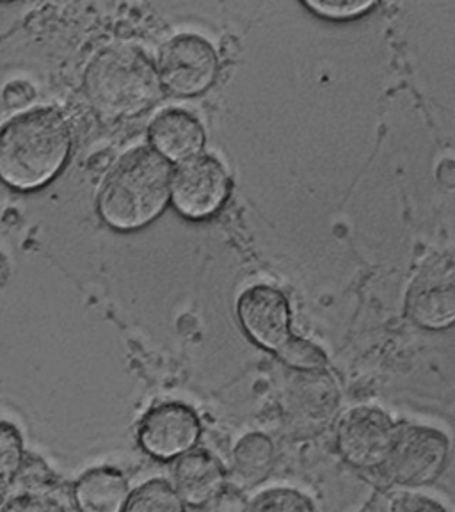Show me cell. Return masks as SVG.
Segmentation results:
<instances>
[{
  "mask_svg": "<svg viewBox=\"0 0 455 512\" xmlns=\"http://www.w3.org/2000/svg\"><path fill=\"white\" fill-rule=\"evenodd\" d=\"M72 150V132L48 107L20 112L0 127V180L18 191L48 184Z\"/></svg>",
  "mask_w": 455,
  "mask_h": 512,
  "instance_id": "obj_1",
  "label": "cell"
},
{
  "mask_svg": "<svg viewBox=\"0 0 455 512\" xmlns=\"http://www.w3.org/2000/svg\"><path fill=\"white\" fill-rule=\"evenodd\" d=\"M169 160L150 146L123 153L105 176L98 192V212L120 232H134L153 223L171 196Z\"/></svg>",
  "mask_w": 455,
  "mask_h": 512,
  "instance_id": "obj_2",
  "label": "cell"
},
{
  "mask_svg": "<svg viewBox=\"0 0 455 512\" xmlns=\"http://www.w3.org/2000/svg\"><path fill=\"white\" fill-rule=\"evenodd\" d=\"M84 89L98 114L109 120L132 118L157 102L159 70L141 48H105L88 64Z\"/></svg>",
  "mask_w": 455,
  "mask_h": 512,
  "instance_id": "obj_3",
  "label": "cell"
},
{
  "mask_svg": "<svg viewBox=\"0 0 455 512\" xmlns=\"http://www.w3.org/2000/svg\"><path fill=\"white\" fill-rule=\"evenodd\" d=\"M217 70L216 48L200 34H178L160 50V82L176 95L194 96L207 91L216 80Z\"/></svg>",
  "mask_w": 455,
  "mask_h": 512,
  "instance_id": "obj_4",
  "label": "cell"
},
{
  "mask_svg": "<svg viewBox=\"0 0 455 512\" xmlns=\"http://www.w3.org/2000/svg\"><path fill=\"white\" fill-rule=\"evenodd\" d=\"M230 192L223 162L208 153L184 160L171 178V200L184 217L200 221L214 216Z\"/></svg>",
  "mask_w": 455,
  "mask_h": 512,
  "instance_id": "obj_5",
  "label": "cell"
},
{
  "mask_svg": "<svg viewBox=\"0 0 455 512\" xmlns=\"http://www.w3.org/2000/svg\"><path fill=\"white\" fill-rule=\"evenodd\" d=\"M447 438L425 425H402L395 431L386 472L399 484L424 486L441 472L447 457Z\"/></svg>",
  "mask_w": 455,
  "mask_h": 512,
  "instance_id": "obj_6",
  "label": "cell"
},
{
  "mask_svg": "<svg viewBox=\"0 0 455 512\" xmlns=\"http://www.w3.org/2000/svg\"><path fill=\"white\" fill-rule=\"evenodd\" d=\"M408 312L425 328L440 329L455 322V262L431 256L418 269L408 290Z\"/></svg>",
  "mask_w": 455,
  "mask_h": 512,
  "instance_id": "obj_7",
  "label": "cell"
},
{
  "mask_svg": "<svg viewBox=\"0 0 455 512\" xmlns=\"http://www.w3.org/2000/svg\"><path fill=\"white\" fill-rule=\"evenodd\" d=\"M198 415L180 402H166L148 411L139 427V443L150 456L171 459L182 456L200 440Z\"/></svg>",
  "mask_w": 455,
  "mask_h": 512,
  "instance_id": "obj_8",
  "label": "cell"
},
{
  "mask_svg": "<svg viewBox=\"0 0 455 512\" xmlns=\"http://www.w3.org/2000/svg\"><path fill=\"white\" fill-rule=\"evenodd\" d=\"M395 427L383 409L361 406L351 409L340 422L338 441L344 456L358 466L384 464L390 454Z\"/></svg>",
  "mask_w": 455,
  "mask_h": 512,
  "instance_id": "obj_9",
  "label": "cell"
},
{
  "mask_svg": "<svg viewBox=\"0 0 455 512\" xmlns=\"http://www.w3.org/2000/svg\"><path fill=\"white\" fill-rule=\"evenodd\" d=\"M237 315L244 331L256 344L278 351L290 338V310L280 290L255 285L240 294Z\"/></svg>",
  "mask_w": 455,
  "mask_h": 512,
  "instance_id": "obj_10",
  "label": "cell"
},
{
  "mask_svg": "<svg viewBox=\"0 0 455 512\" xmlns=\"http://www.w3.org/2000/svg\"><path fill=\"white\" fill-rule=\"evenodd\" d=\"M148 136L153 148L173 162H184L198 155L207 141L198 116L180 107L159 112L150 123Z\"/></svg>",
  "mask_w": 455,
  "mask_h": 512,
  "instance_id": "obj_11",
  "label": "cell"
},
{
  "mask_svg": "<svg viewBox=\"0 0 455 512\" xmlns=\"http://www.w3.org/2000/svg\"><path fill=\"white\" fill-rule=\"evenodd\" d=\"M173 479L182 500L192 507L219 500L226 488L223 464L205 450H194L178 457L173 466Z\"/></svg>",
  "mask_w": 455,
  "mask_h": 512,
  "instance_id": "obj_12",
  "label": "cell"
},
{
  "mask_svg": "<svg viewBox=\"0 0 455 512\" xmlns=\"http://www.w3.org/2000/svg\"><path fill=\"white\" fill-rule=\"evenodd\" d=\"M128 480L116 468H95L84 473L73 489L80 511L120 512L128 502Z\"/></svg>",
  "mask_w": 455,
  "mask_h": 512,
  "instance_id": "obj_13",
  "label": "cell"
},
{
  "mask_svg": "<svg viewBox=\"0 0 455 512\" xmlns=\"http://www.w3.org/2000/svg\"><path fill=\"white\" fill-rule=\"evenodd\" d=\"M272 466V443L264 434H248L233 450V480L240 488H253Z\"/></svg>",
  "mask_w": 455,
  "mask_h": 512,
  "instance_id": "obj_14",
  "label": "cell"
},
{
  "mask_svg": "<svg viewBox=\"0 0 455 512\" xmlns=\"http://www.w3.org/2000/svg\"><path fill=\"white\" fill-rule=\"evenodd\" d=\"M185 502L168 480L152 479L141 484L128 496V512H178L184 511Z\"/></svg>",
  "mask_w": 455,
  "mask_h": 512,
  "instance_id": "obj_15",
  "label": "cell"
},
{
  "mask_svg": "<svg viewBox=\"0 0 455 512\" xmlns=\"http://www.w3.org/2000/svg\"><path fill=\"white\" fill-rule=\"evenodd\" d=\"M251 511H313L308 496L296 489L272 488L255 496L248 505Z\"/></svg>",
  "mask_w": 455,
  "mask_h": 512,
  "instance_id": "obj_16",
  "label": "cell"
},
{
  "mask_svg": "<svg viewBox=\"0 0 455 512\" xmlns=\"http://www.w3.org/2000/svg\"><path fill=\"white\" fill-rule=\"evenodd\" d=\"M24 461V438L15 425L0 422V479L20 470Z\"/></svg>",
  "mask_w": 455,
  "mask_h": 512,
  "instance_id": "obj_17",
  "label": "cell"
},
{
  "mask_svg": "<svg viewBox=\"0 0 455 512\" xmlns=\"http://www.w3.org/2000/svg\"><path fill=\"white\" fill-rule=\"evenodd\" d=\"M281 360L288 363L290 367L296 368H317L324 365V352L319 347L301 340V338H288L285 344L278 349Z\"/></svg>",
  "mask_w": 455,
  "mask_h": 512,
  "instance_id": "obj_18",
  "label": "cell"
},
{
  "mask_svg": "<svg viewBox=\"0 0 455 512\" xmlns=\"http://www.w3.org/2000/svg\"><path fill=\"white\" fill-rule=\"evenodd\" d=\"M304 2L320 15L342 18V16L356 15L365 11L376 0H304Z\"/></svg>",
  "mask_w": 455,
  "mask_h": 512,
  "instance_id": "obj_19",
  "label": "cell"
},
{
  "mask_svg": "<svg viewBox=\"0 0 455 512\" xmlns=\"http://www.w3.org/2000/svg\"><path fill=\"white\" fill-rule=\"evenodd\" d=\"M36 98V89L27 80H11L2 89V100L9 109H22Z\"/></svg>",
  "mask_w": 455,
  "mask_h": 512,
  "instance_id": "obj_20",
  "label": "cell"
},
{
  "mask_svg": "<svg viewBox=\"0 0 455 512\" xmlns=\"http://www.w3.org/2000/svg\"><path fill=\"white\" fill-rule=\"evenodd\" d=\"M395 511H440L443 505L422 495H404L393 504Z\"/></svg>",
  "mask_w": 455,
  "mask_h": 512,
  "instance_id": "obj_21",
  "label": "cell"
},
{
  "mask_svg": "<svg viewBox=\"0 0 455 512\" xmlns=\"http://www.w3.org/2000/svg\"><path fill=\"white\" fill-rule=\"evenodd\" d=\"M9 278V264L4 255H0V288L6 285Z\"/></svg>",
  "mask_w": 455,
  "mask_h": 512,
  "instance_id": "obj_22",
  "label": "cell"
},
{
  "mask_svg": "<svg viewBox=\"0 0 455 512\" xmlns=\"http://www.w3.org/2000/svg\"><path fill=\"white\" fill-rule=\"evenodd\" d=\"M2 2H8V0H2Z\"/></svg>",
  "mask_w": 455,
  "mask_h": 512,
  "instance_id": "obj_23",
  "label": "cell"
}]
</instances>
